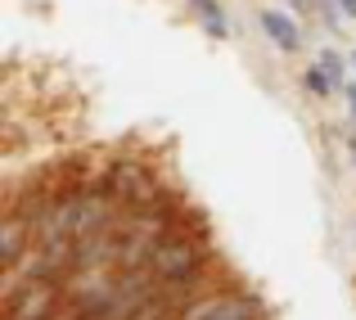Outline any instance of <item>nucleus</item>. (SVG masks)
Segmentation results:
<instances>
[{
	"label": "nucleus",
	"mask_w": 356,
	"mask_h": 320,
	"mask_svg": "<svg viewBox=\"0 0 356 320\" xmlns=\"http://www.w3.org/2000/svg\"><path fill=\"white\" fill-rule=\"evenodd\" d=\"M203 262H208V253H203L190 234L172 230L163 243H158L149 271L158 275V285H194V280H203Z\"/></svg>",
	"instance_id": "1"
},
{
	"label": "nucleus",
	"mask_w": 356,
	"mask_h": 320,
	"mask_svg": "<svg viewBox=\"0 0 356 320\" xmlns=\"http://www.w3.org/2000/svg\"><path fill=\"white\" fill-rule=\"evenodd\" d=\"M181 320H261V303L252 294H212Z\"/></svg>",
	"instance_id": "2"
},
{
	"label": "nucleus",
	"mask_w": 356,
	"mask_h": 320,
	"mask_svg": "<svg viewBox=\"0 0 356 320\" xmlns=\"http://www.w3.org/2000/svg\"><path fill=\"white\" fill-rule=\"evenodd\" d=\"M27 234H32V221H27L23 212L9 208V216H5V234H0V262H5V271H14L18 262H23Z\"/></svg>",
	"instance_id": "3"
},
{
	"label": "nucleus",
	"mask_w": 356,
	"mask_h": 320,
	"mask_svg": "<svg viewBox=\"0 0 356 320\" xmlns=\"http://www.w3.org/2000/svg\"><path fill=\"white\" fill-rule=\"evenodd\" d=\"M261 32H266L280 50H298V45H302V27L289 14H280V9H266V14H261Z\"/></svg>",
	"instance_id": "4"
},
{
	"label": "nucleus",
	"mask_w": 356,
	"mask_h": 320,
	"mask_svg": "<svg viewBox=\"0 0 356 320\" xmlns=\"http://www.w3.org/2000/svg\"><path fill=\"white\" fill-rule=\"evenodd\" d=\"M190 9H194V14L203 18V27H208V36H217V41L226 36V14H221V5H217V0H190Z\"/></svg>",
	"instance_id": "5"
},
{
	"label": "nucleus",
	"mask_w": 356,
	"mask_h": 320,
	"mask_svg": "<svg viewBox=\"0 0 356 320\" xmlns=\"http://www.w3.org/2000/svg\"><path fill=\"white\" fill-rule=\"evenodd\" d=\"M334 86H339V81H334V77H330V72H325V68H321V63H316V68H312V72H307V90H312V95H330V90H334Z\"/></svg>",
	"instance_id": "6"
},
{
	"label": "nucleus",
	"mask_w": 356,
	"mask_h": 320,
	"mask_svg": "<svg viewBox=\"0 0 356 320\" xmlns=\"http://www.w3.org/2000/svg\"><path fill=\"white\" fill-rule=\"evenodd\" d=\"M316 63H321V68H325V72H330V77H334V81H339V77H343V54H339V50H321V59H316Z\"/></svg>",
	"instance_id": "7"
},
{
	"label": "nucleus",
	"mask_w": 356,
	"mask_h": 320,
	"mask_svg": "<svg viewBox=\"0 0 356 320\" xmlns=\"http://www.w3.org/2000/svg\"><path fill=\"white\" fill-rule=\"evenodd\" d=\"M339 14H348V18H356V0H339Z\"/></svg>",
	"instance_id": "8"
},
{
	"label": "nucleus",
	"mask_w": 356,
	"mask_h": 320,
	"mask_svg": "<svg viewBox=\"0 0 356 320\" xmlns=\"http://www.w3.org/2000/svg\"><path fill=\"white\" fill-rule=\"evenodd\" d=\"M289 5H293V9H312V0H289Z\"/></svg>",
	"instance_id": "9"
},
{
	"label": "nucleus",
	"mask_w": 356,
	"mask_h": 320,
	"mask_svg": "<svg viewBox=\"0 0 356 320\" xmlns=\"http://www.w3.org/2000/svg\"><path fill=\"white\" fill-rule=\"evenodd\" d=\"M348 99H352V113H356V86H348Z\"/></svg>",
	"instance_id": "10"
},
{
	"label": "nucleus",
	"mask_w": 356,
	"mask_h": 320,
	"mask_svg": "<svg viewBox=\"0 0 356 320\" xmlns=\"http://www.w3.org/2000/svg\"><path fill=\"white\" fill-rule=\"evenodd\" d=\"M352 68H356V54H352Z\"/></svg>",
	"instance_id": "11"
}]
</instances>
